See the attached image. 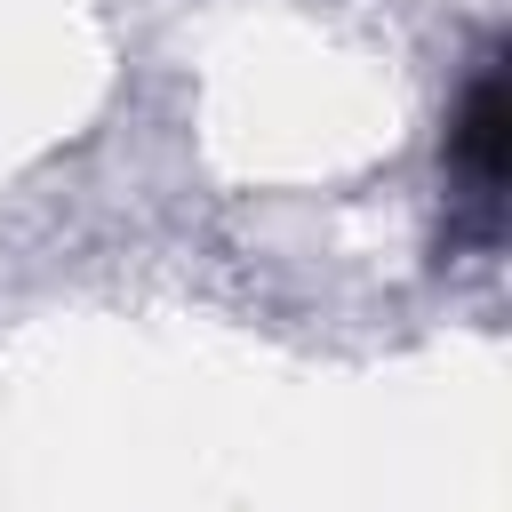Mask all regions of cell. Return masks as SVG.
I'll return each instance as SVG.
<instances>
[{
  "label": "cell",
  "instance_id": "1",
  "mask_svg": "<svg viewBox=\"0 0 512 512\" xmlns=\"http://www.w3.org/2000/svg\"><path fill=\"white\" fill-rule=\"evenodd\" d=\"M448 176H456V208L472 240H496L504 224V176H512V88H504V56H488L448 120Z\"/></svg>",
  "mask_w": 512,
  "mask_h": 512
}]
</instances>
